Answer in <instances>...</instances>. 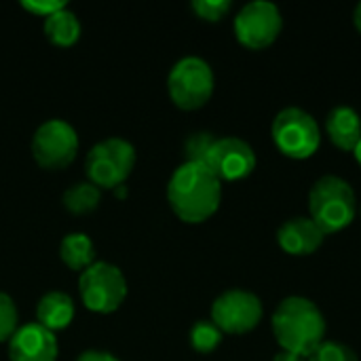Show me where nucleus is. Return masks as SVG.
<instances>
[{"mask_svg":"<svg viewBox=\"0 0 361 361\" xmlns=\"http://www.w3.org/2000/svg\"><path fill=\"white\" fill-rule=\"evenodd\" d=\"M78 292L89 311L110 315L118 311L127 298V279L116 264L95 262L80 273Z\"/></svg>","mask_w":361,"mask_h":361,"instance_id":"nucleus-7","label":"nucleus"},{"mask_svg":"<svg viewBox=\"0 0 361 361\" xmlns=\"http://www.w3.org/2000/svg\"><path fill=\"white\" fill-rule=\"evenodd\" d=\"M307 361H360L357 353L347 347L345 343H338V341H330L326 338L309 357Z\"/></svg>","mask_w":361,"mask_h":361,"instance_id":"nucleus-20","label":"nucleus"},{"mask_svg":"<svg viewBox=\"0 0 361 361\" xmlns=\"http://www.w3.org/2000/svg\"><path fill=\"white\" fill-rule=\"evenodd\" d=\"M76 361H121L118 357H114L108 351H97V349H89L85 353H80Z\"/></svg>","mask_w":361,"mask_h":361,"instance_id":"nucleus-25","label":"nucleus"},{"mask_svg":"<svg viewBox=\"0 0 361 361\" xmlns=\"http://www.w3.org/2000/svg\"><path fill=\"white\" fill-rule=\"evenodd\" d=\"M326 131L341 150H355L361 140V116L351 106H334L326 116Z\"/></svg>","mask_w":361,"mask_h":361,"instance_id":"nucleus-14","label":"nucleus"},{"mask_svg":"<svg viewBox=\"0 0 361 361\" xmlns=\"http://www.w3.org/2000/svg\"><path fill=\"white\" fill-rule=\"evenodd\" d=\"M353 21H355V27L361 32V2H357V6L353 11Z\"/></svg>","mask_w":361,"mask_h":361,"instance_id":"nucleus-27","label":"nucleus"},{"mask_svg":"<svg viewBox=\"0 0 361 361\" xmlns=\"http://www.w3.org/2000/svg\"><path fill=\"white\" fill-rule=\"evenodd\" d=\"M309 214L324 235H334L347 228L357 214L353 186L341 176H322L309 190Z\"/></svg>","mask_w":361,"mask_h":361,"instance_id":"nucleus-3","label":"nucleus"},{"mask_svg":"<svg viewBox=\"0 0 361 361\" xmlns=\"http://www.w3.org/2000/svg\"><path fill=\"white\" fill-rule=\"evenodd\" d=\"M262 300L247 290H226L212 305V322L222 334H247L262 322Z\"/></svg>","mask_w":361,"mask_h":361,"instance_id":"nucleus-10","label":"nucleus"},{"mask_svg":"<svg viewBox=\"0 0 361 361\" xmlns=\"http://www.w3.org/2000/svg\"><path fill=\"white\" fill-rule=\"evenodd\" d=\"M59 258L72 271H85L95 264V247L89 235L85 233H70L59 243Z\"/></svg>","mask_w":361,"mask_h":361,"instance_id":"nucleus-16","label":"nucleus"},{"mask_svg":"<svg viewBox=\"0 0 361 361\" xmlns=\"http://www.w3.org/2000/svg\"><path fill=\"white\" fill-rule=\"evenodd\" d=\"M21 6L27 11V13H32V15H38V17H51L53 13H57V11H61V8H66L68 4L66 2H59V0H23L21 2Z\"/></svg>","mask_w":361,"mask_h":361,"instance_id":"nucleus-24","label":"nucleus"},{"mask_svg":"<svg viewBox=\"0 0 361 361\" xmlns=\"http://www.w3.org/2000/svg\"><path fill=\"white\" fill-rule=\"evenodd\" d=\"M214 70L203 57H182L167 76L171 102L182 110H199L214 95Z\"/></svg>","mask_w":361,"mask_h":361,"instance_id":"nucleus-6","label":"nucleus"},{"mask_svg":"<svg viewBox=\"0 0 361 361\" xmlns=\"http://www.w3.org/2000/svg\"><path fill=\"white\" fill-rule=\"evenodd\" d=\"M19 328V313L13 298L0 292V343H8Z\"/></svg>","mask_w":361,"mask_h":361,"instance_id":"nucleus-22","label":"nucleus"},{"mask_svg":"<svg viewBox=\"0 0 361 361\" xmlns=\"http://www.w3.org/2000/svg\"><path fill=\"white\" fill-rule=\"evenodd\" d=\"M324 239H326L324 231L309 216L290 218L277 228V243L290 256L315 254L322 247Z\"/></svg>","mask_w":361,"mask_h":361,"instance_id":"nucleus-13","label":"nucleus"},{"mask_svg":"<svg viewBox=\"0 0 361 361\" xmlns=\"http://www.w3.org/2000/svg\"><path fill=\"white\" fill-rule=\"evenodd\" d=\"M74 313V300L66 292H47L36 305V324L55 334L72 324Z\"/></svg>","mask_w":361,"mask_h":361,"instance_id":"nucleus-15","label":"nucleus"},{"mask_svg":"<svg viewBox=\"0 0 361 361\" xmlns=\"http://www.w3.org/2000/svg\"><path fill=\"white\" fill-rule=\"evenodd\" d=\"M205 165L220 182H237L256 169V152L245 140L226 135L214 142Z\"/></svg>","mask_w":361,"mask_h":361,"instance_id":"nucleus-11","label":"nucleus"},{"mask_svg":"<svg viewBox=\"0 0 361 361\" xmlns=\"http://www.w3.org/2000/svg\"><path fill=\"white\" fill-rule=\"evenodd\" d=\"M44 36L55 47H72L80 38V21L66 6L44 19Z\"/></svg>","mask_w":361,"mask_h":361,"instance_id":"nucleus-17","label":"nucleus"},{"mask_svg":"<svg viewBox=\"0 0 361 361\" xmlns=\"http://www.w3.org/2000/svg\"><path fill=\"white\" fill-rule=\"evenodd\" d=\"M271 135L279 152L290 159H309L322 144V131L313 114L302 108L288 106L279 110L271 125Z\"/></svg>","mask_w":361,"mask_h":361,"instance_id":"nucleus-5","label":"nucleus"},{"mask_svg":"<svg viewBox=\"0 0 361 361\" xmlns=\"http://www.w3.org/2000/svg\"><path fill=\"white\" fill-rule=\"evenodd\" d=\"M222 201V182L203 163H182L167 182V203L186 224L209 220Z\"/></svg>","mask_w":361,"mask_h":361,"instance_id":"nucleus-1","label":"nucleus"},{"mask_svg":"<svg viewBox=\"0 0 361 361\" xmlns=\"http://www.w3.org/2000/svg\"><path fill=\"white\" fill-rule=\"evenodd\" d=\"M216 140L218 137L214 133H209V131H197V133H192L186 140V144H184L186 161H190V163H203L205 165L207 154H209V150H212V146H214Z\"/></svg>","mask_w":361,"mask_h":361,"instance_id":"nucleus-21","label":"nucleus"},{"mask_svg":"<svg viewBox=\"0 0 361 361\" xmlns=\"http://www.w3.org/2000/svg\"><path fill=\"white\" fill-rule=\"evenodd\" d=\"M78 154V135L74 127L61 118L42 123L32 135V157L42 169L59 171L72 165Z\"/></svg>","mask_w":361,"mask_h":361,"instance_id":"nucleus-8","label":"nucleus"},{"mask_svg":"<svg viewBox=\"0 0 361 361\" xmlns=\"http://www.w3.org/2000/svg\"><path fill=\"white\" fill-rule=\"evenodd\" d=\"M283 27L281 11L271 0H252L235 17V36L247 49H264L277 40Z\"/></svg>","mask_w":361,"mask_h":361,"instance_id":"nucleus-9","label":"nucleus"},{"mask_svg":"<svg viewBox=\"0 0 361 361\" xmlns=\"http://www.w3.org/2000/svg\"><path fill=\"white\" fill-rule=\"evenodd\" d=\"M273 334L281 351L309 357L326 341V317L319 307L305 296L283 298L271 319Z\"/></svg>","mask_w":361,"mask_h":361,"instance_id":"nucleus-2","label":"nucleus"},{"mask_svg":"<svg viewBox=\"0 0 361 361\" xmlns=\"http://www.w3.org/2000/svg\"><path fill=\"white\" fill-rule=\"evenodd\" d=\"M192 11L205 21H220L233 6L231 0H192Z\"/></svg>","mask_w":361,"mask_h":361,"instance_id":"nucleus-23","label":"nucleus"},{"mask_svg":"<svg viewBox=\"0 0 361 361\" xmlns=\"http://www.w3.org/2000/svg\"><path fill=\"white\" fill-rule=\"evenodd\" d=\"M57 355L55 334L36 322L19 326L8 341V361H57Z\"/></svg>","mask_w":361,"mask_h":361,"instance_id":"nucleus-12","label":"nucleus"},{"mask_svg":"<svg viewBox=\"0 0 361 361\" xmlns=\"http://www.w3.org/2000/svg\"><path fill=\"white\" fill-rule=\"evenodd\" d=\"M137 152L131 142L123 137H108L97 142L85 159L87 178L99 190H116L131 176Z\"/></svg>","mask_w":361,"mask_h":361,"instance_id":"nucleus-4","label":"nucleus"},{"mask_svg":"<svg viewBox=\"0 0 361 361\" xmlns=\"http://www.w3.org/2000/svg\"><path fill=\"white\" fill-rule=\"evenodd\" d=\"M273 361H307V357H300V355H296V353H290V351H279Z\"/></svg>","mask_w":361,"mask_h":361,"instance_id":"nucleus-26","label":"nucleus"},{"mask_svg":"<svg viewBox=\"0 0 361 361\" xmlns=\"http://www.w3.org/2000/svg\"><path fill=\"white\" fill-rule=\"evenodd\" d=\"M222 330L212 322V319H199L190 328V347L197 353H212L220 347L222 343Z\"/></svg>","mask_w":361,"mask_h":361,"instance_id":"nucleus-19","label":"nucleus"},{"mask_svg":"<svg viewBox=\"0 0 361 361\" xmlns=\"http://www.w3.org/2000/svg\"><path fill=\"white\" fill-rule=\"evenodd\" d=\"M353 152H355V159H357V163L361 165V140H360V144L355 146V150H353Z\"/></svg>","mask_w":361,"mask_h":361,"instance_id":"nucleus-28","label":"nucleus"},{"mask_svg":"<svg viewBox=\"0 0 361 361\" xmlns=\"http://www.w3.org/2000/svg\"><path fill=\"white\" fill-rule=\"evenodd\" d=\"M102 201V190L91 184V182H78V184H72L63 197H61V203L63 207L70 212V214H76V216H82V214H91L93 209H97Z\"/></svg>","mask_w":361,"mask_h":361,"instance_id":"nucleus-18","label":"nucleus"}]
</instances>
